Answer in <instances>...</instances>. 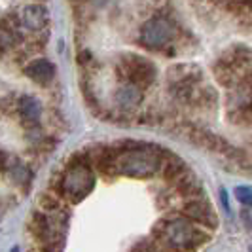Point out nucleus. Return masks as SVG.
<instances>
[{"mask_svg":"<svg viewBox=\"0 0 252 252\" xmlns=\"http://www.w3.org/2000/svg\"><path fill=\"white\" fill-rule=\"evenodd\" d=\"M161 231L158 233L159 239L163 241L165 245H169L175 251H189L199 247L201 243L207 241V235L199 231L186 218H171L159 224Z\"/></svg>","mask_w":252,"mask_h":252,"instance_id":"f257e3e1","label":"nucleus"},{"mask_svg":"<svg viewBox=\"0 0 252 252\" xmlns=\"http://www.w3.org/2000/svg\"><path fill=\"white\" fill-rule=\"evenodd\" d=\"M159 158L148 148H135L122 154L116 161V171L120 175L135 178H146L158 173L159 169Z\"/></svg>","mask_w":252,"mask_h":252,"instance_id":"f03ea898","label":"nucleus"},{"mask_svg":"<svg viewBox=\"0 0 252 252\" xmlns=\"http://www.w3.org/2000/svg\"><path fill=\"white\" fill-rule=\"evenodd\" d=\"M93 186H95V175L84 163H78L72 169H68L61 180V191L72 203H78L84 197H88Z\"/></svg>","mask_w":252,"mask_h":252,"instance_id":"7ed1b4c3","label":"nucleus"},{"mask_svg":"<svg viewBox=\"0 0 252 252\" xmlns=\"http://www.w3.org/2000/svg\"><path fill=\"white\" fill-rule=\"evenodd\" d=\"M173 38V27L165 19H152L142 29V40L150 48H161Z\"/></svg>","mask_w":252,"mask_h":252,"instance_id":"20e7f679","label":"nucleus"},{"mask_svg":"<svg viewBox=\"0 0 252 252\" xmlns=\"http://www.w3.org/2000/svg\"><path fill=\"white\" fill-rule=\"evenodd\" d=\"M184 213L191 218V220H197L201 224H207V226L215 227L216 226V215L213 213L211 205L205 201H191L186 205Z\"/></svg>","mask_w":252,"mask_h":252,"instance_id":"39448f33","label":"nucleus"},{"mask_svg":"<svg viewBox=\"0 0 252 252\" xmlns=\"http://www.w3.org/2000/svg\"><path fill=\"white\" fill-rule=\"evenodd\" d=\"M27 76L36 84H50L55 76V66L46 59H40L27 66Z\"/></svg>","mask_w":252,"mask_h":252,"instance_id":"423d86ee","label":"nucleus"},{"mask_svg":"<svg viewBox=\"0 0 252 252\" xmlns=\"http://www.w3.org/2000/svg\"><path fill=\"white\" fill-rule=\"evenodd\" d=\"M23 25L31 31H42L48 23V12L42 6H27L23 10Z\"/></svg>","mask_w":252,"mask_h":252,"instance_id":"0eeeda50","label":"nucleus"},{"mask_svg":"<svg viewBox=\"0 0 252 252\" xmlns=\"http://www.w3.org/2000/svg\"><path fill=\"white\" fill-rule=\"evenodd\" d=\"M118 102L126 108H131V106H137L140 102V89L137 84H129L126 88L120 89L118 93Z\"/></svg>","mask_w":252,"mask_h":252,"instance_id":"6e6552de","label":"nucleus"},{"mask_svg":"<svg viewBox=\"0 0 252 252\" xmlns=\"http://www.w3.org/2000/svg\"><path fill=\"white\" fill-rule=\"evenodd\" d=\"M19 110H21V116L29 124H34L40 118V102L34 97H23L21 104H19Z\"/></svg>","mask_w":252,"mask_h":252,"instance_id":"1a4fd4ad","label":"nucleus"},{"mask_svg":"<svg viewBox=\"0 0 252 252\" xmlns=\"http://www.w3.org/2000/svg\"><path fill=\"white\" fill-rule=\"evenodd\" d=\"M235 197L239 199V203L251 205V201H252L251 188H249V186H239V188H235Z\"/></svg>","mask_w":252,"mask_h":252,"instance_id":"9d476101","label":"nucleus"},{"mask_svg":"<svg viewBox=\"0 0 252 252\" xmlns=\"http://www.w3.org/2000/svg\"><path fill=\"white\" fill-rule=\"evenodd\" d=\"M8 158H10V156H6L4 152H0V171H4V169L8 167Z\"/></svg>","mask_w":252,"mask_h":252,"instance_id":"9b49d317","label":"nucleus"}]
</instances>
